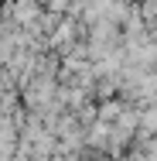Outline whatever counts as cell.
Returning <instances> with one entry per match:
<instances>
[{
	"label": "cell",
	"instance_id": "6da1fadb",
	"mask_svg": "<svg viewBox=\"0 0 157 161\" xmlns=\"http://www.w3.org/2000/svg\"><path fill=\"white\" fill-rule=\"evenodd\" d=\"M48 45L51 48H62V52H72V45H79V24L72 17L58 21L51 31H48Z\"/></svg>",
	"mask_w": 157,
	"mask_h": 161
},
{
	"label": "cell",
	"instance_id": "7a4b0ae2",
	"mask_svg": "<svg viewBox=\"0 0 157 161\" xmlns=\"http://www.w3.org/2000/svg\"><path fill=\"white\" fill-rule=\"evenodd\" d=\"M55 161H86V158H79V151H72V154H55Z\"/></svg>",
	"mask_w": 157,
	"mask_h": 161
}]
</instances>
